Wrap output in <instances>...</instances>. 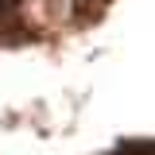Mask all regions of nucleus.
I'll use <instances>...</instances> for the list:
<instances>
[{
    "instance_id": "1",
    "label": "nucleus",
    "mask_w": 155,
    "mask_h": 155,
    "mask_svg": "<svg viewBox=\"0 0 155 155\" xmlns=\"http://www.w3.org/2000/svg\"><path fill=\"white\" fill-rule=\"evenodd\" d=\"M74 16V0H31L27 4V19L35 27H62Z\"/></svg>"
}]
</instances>
